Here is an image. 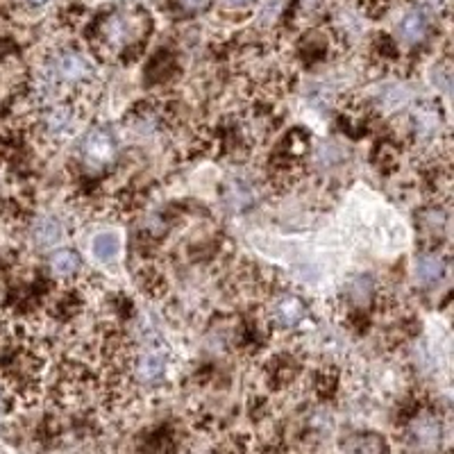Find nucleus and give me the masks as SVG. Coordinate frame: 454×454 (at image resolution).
Segmentation results:
<instances>
[{"instance_id": "obj_1", "label": "nucleus", "mask_w": 454, "mask_h": 454, "mask_svg": "<svg viewBox=\"0 0 454 454\" xmlns=\"http://www.w3.org/2000/svg\"><path fill=\"white\" fill-rule=\"evenodd\" d=\"M116 154H119L116 139L105 128L89 130L80 143V161L89 173H102L105 168H109L116 159Z\"/></svg>"}, {"instance_id": "obj_2", "label": "nucleus", "mask_w": 454, "mask_h": 454, "mask_svg": "<svg viewBox=\"0 0 454 454\" xmlns=\"http://www.w3.org/2000/svg\"><path fill=\"white\" fill-rule=\"evenodd\" d=\"M91 77V62L80 51H60L48 64V80L55 84H80Z\"/></svg>"}, {"instance_id": "obj_3", "label": "nucleus", "mask_w": 454, "mask_h": 454, "mask_svg": "<svg viewBox=\"0 0 454 454\" xmlns=\"http://www.w3.org/2000/svg\"><path fill=\"white\" fill-rule=\"evenodd\" d=\"M100 36L107 46L116 48V51H123V48L132 46L139 39L137 18L128 12H114L112 16H107V21L102 23Z\"/></svg>"}, {"instance_id": "obj_4", "label": "nucleus", "mask_w": 454, "mask_h": 454, "mask_svg": "<svg viewBox=\"0 0 454 454\" xmlns=\"http://www.w3.org/2000/svg\"><path fill=\"white\" fill-rule=\"evenodd\" d=\"M427 32H429V21L422 9H413V12L404 14V18L398 25L400 41L407 46H418L422 39L427 36Z\"/></svg>"}, {"instance_id": "obj_5", "label": "nucleus", "mask_w": 454, "mask_h": 454, "mask_svg": "<svg viewBox=\"0 0 454 454\" xmlns=\"http://www.w3.org/2000/svg\"><path fill=\"white\" fill-rule=\"evenodd\" d=\"M163 370H166V356L159 350L143 352L134 361V375L139 378V382H146V384L157 382L163 375Z\"/></svg>"}, {"instance_id": "obj_6", "label": "nucleus", "mask_w": 454, "mask_h": 454, "mask_svg": "<svg viewBox=\"0 0 454 454\" xmlns=\"http://www.w3.org/2000/svg\"><path fill=\"white\" fill-rule=\"evenodd\" d=\"M411 441L413 446L420 448V450H432L439 446L441 441V427H439V420L432 418V416H420L413 420L411 425Z\"/></svg>"}, {"instance_id": "obj_7", "label": "nucleus", "mask_w": 454, "mask_h": 454, "mask_svg": "<svg viewBox=\"0 0 454 454\" xmlns=\"http://www.w3.org/2000/svg\"><path fill=\"white\" fill-rule=\"evenodd\" d=\"M305 314H307V309H305L300 298H295V295H282L273 307L275 321L284 327L298 325L305 318Z\"/></svg>"}, {"instance_id": "obj_8", "label": "nucleus", "mask_w": 454, "mask_h": 454, "mask_svg": "<svg viewBox=\"0 0 454 454\" xmlns=\"http://www.w3.org/2000/svg\"><path fill=\"white\" fill-rule=\"evenodd\" d=\"M91 253L100 264H114L121 255V236L116 232H100L91 241Z\"/></svg>"}, {"instance_id": "obj_9", "label": "nucleus", "mask_w": 454, "mask_h": 454, "mask_svg": "<svg viewBox=\"0 0 454 454\" xmlns=\"http://www.w3.org/2000/svg\"><path fill=\"white\" fill-rule=\"evenodd\" d=\"M443 273H446V262L439 255H420L416 259V266H413V275L422 286L439 282Z\"/></svg>"}, {"instance_id": "obj_10", "label": "nucleus", "mask_w": 454, "mask_h": 454, "mask_svg": "<svg viewBox=\"0 0 454 454\" xmlns=\"http://www.w3.org/2000/svg\"><path fill=\"white\" fill-rule=\"evenodd\" d=\"M73 123H75L73 105H57V107H53L44 116L46 130H48V134H53V137H60V134L71 132Z\"/></svg>"}, {"instance_id": "obj_11", "label": "nucleus", "mask_w": 454, "mask_h": 454, "mask_svg": "<svg viewBox=\"0 0 454 454\" xmlns=\"http://www.w3.org/2000/svg\"><path fill=\"white\" fill-rule=\"evenodd\" d=\"M80 266H82L80 257L69 248L57 250V253H53V257H51V268L57 277H73L77 270H80Z\"/></svg>"}, {"instance_id": "obj_12", "label": "nucleus", "mask_w": 454, "mask_h": 454, "mask_svg": "<svg viewBox=\"0 0 454 454\" xmlns=\"http://www.w3.org/2000/svg\"><path fill=\"white\" fill-rule=\"evenodd\" d=\"M62 241V225L57 223L55 218H41L34 227V243L41 248V250H48L57 246Z\"/></svg>"}, {"instance_id": "obj_13", "label": "nucleus", "mask_w": 454, "mask_h": 454, "mask_svg": "<svg viewBox=\"0 0 454 454\" xmlns=\"http://www.w3.org/2000/svg\"><path fill=\"white\" fill-rule=\"evenodd\" d=\"M382 448L384 443L375 436H368V439H361L356 446L352 448V454H382Z\"/></svg>"}, {"instance_id": "obj_14", "label": "nucleus", "mask_w": 454, "mask_h": 454, "mask_svg": "<svg viewBox=\"0 0 454 454\" xmlns=\"http://www.w3.org/2000/svg\"><path fill=\"white\" fill-rule=\"evenodd\" d=\"M182 9H187V12H202V9H207L211 0H178Z\"/></svg>"}, {"instance_id": "obj_15", "label": "nucleus", "mask_w": 454, "mask_h": 454, "mask_svg": "<svg viewBox=\"0 0 454 454\" xmlns=\"http://www.w3.org/2000/svg\"><path fill=\"white\" fill-rule=\"evenodd\" d=\"M225 3L234 5V7H246V5H250V3H253V0H225Z\"/></svg>"}, {"instance_id": "obj_16", "label": "nucleus", "mask_w": 454, "mask_h": 454, "mask_svg": "<svg viewBox=\"0 0 454 454\" xmlns=\"http://www.w3.org/2000/svg\"><path fill=\"white\" fill-rule=\"evenodd\" d=\"M27 5H32V7H41V5H46L48 0H25Z\"/></svg>"}]
</instances>
